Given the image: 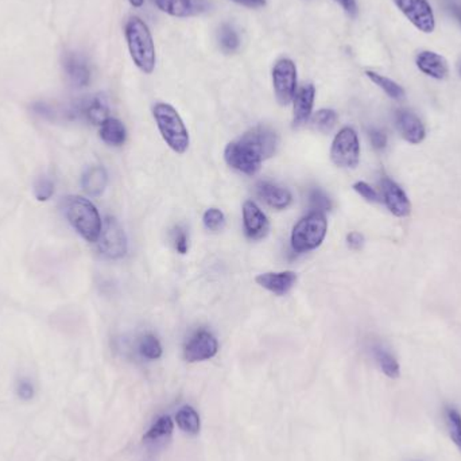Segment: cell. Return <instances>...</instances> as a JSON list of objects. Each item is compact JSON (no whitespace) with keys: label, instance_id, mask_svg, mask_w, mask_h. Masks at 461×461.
<instances>
[{"label":"cell","instance_id":"38","mask_svg":"<svg viewBox=\"0 0 461 461\" xmlns=\"http://www.w3.org/2000/svg\"><path fill=\"white\" fill-rule=\"evenodd\" d=\"M347 243H348V247L351 250L357 251V250H362L363 248V245H365V238L359 232H351L347 236Z\"/></svg>","mask_w":461,"mask_h":461},{"label":"cell","instance_id":"40","mask_svg":"<svg viewBox=\"0 0 461 461\" xmlns=\"http://www.w3.org/2000/svg\"><path fill=\"white\" fill-rule=\"evenodd\" d=\"M239 4H243L245 7H251V9H258V7H263L266 4V0H233Z\"/></svg>","mask_w":461,"mask_h":461},{"label":"cell","instance_id":"22","mask_svg":"<svg viewBox=\"0 0 461 461\" xmlns=\"http://www.w3.org/2000/svg\"><path fill=\"white\" fill-rule=\"evenodd\" d=\"M173 431H174L173 420L169 416H162L151 425L148 433L143 435V443L146 444L165 443V440L167 441L172 437Z\"/></svg>","mask_w":461,"mask_h":461},{"label":"cell","instance_id":"30","mask_svg":"<svg viewBox=\"0 0 461 461\" xmlns=\"http://www.w3.org/2000/svg\"><path fill=\"white\" fill-rule=\"evenodd\" d=\"M338 122V113L333 109H320L312 118V124L321 133H329Z\"/></svg>","mask_w":461,"mask_h":461},{"label":"cell","instance_id":"41","mask_svg":"<svg viewBox=\"0 0 461 461\" xmlns=\"http://www.w3.org/2000/svg\"><path fill=\"white\" fill-rule=\"evenodd\" d=\"M452 11H453V14H455V16L457 18V21H459V23L461 25V6L460 4H455L453 7H452Z\"/></svg>","mask_w":461,"mask_h":461},{"label":"cell","instance_id":"9","mask_svg":"<svg viewBox=\"0 0 461 461\" xmlns=\"http://www.w3.org/2000/svg\"><path fill=\"white\" fill-rule=\"evenodd\" d=\"M394 3L420 31L425 34L433 33L435 21L428 0H394Z\"/></svg>","mask_w":461,"mask_h":461},{"label":"cell","instance_id":"28","mask_svg":"<svg viewBox=\"0 0 461 461\" xmlns=\"http://www.w3.org/2000/svg\"><path fill=\"white\" fill-rule=\"evenodd\" d=\"M217 38H218L221 50L228 55L235 53L240 46V38H239L236 30L227 23H224L221 28H218Z\"/></svg>","mask_w":461,"mask_h":461},{"label":"cell","instance_id":"12","mask_svg":"<svg viewBox=\"0 0 461 461\" xmlns=\"http://www.w3.org/2000/svg\"><path fill=\"white\" fill-rule=\"evenodd\" d=\"M243 226L248 239L259 240L269 233V220L258 205L252 201H245L243 205Z\"/></svg>","mask_w":461,"mask_h":461},{"label":"cell","instance_id":"10","mask_svg":"<svg viewBox=\"0 0 461 461\" xmlns=\"http://www.w3.org/2000/svg\"><path fill=\"white\" fill-rule=\"evenodd\" d=\"M218 351L216 338L208 331L196 332L184 348V357L189 363L212 359Z\"/></svg>","mask_w":461,"mask_h":461},{"label":"cell","instance_id":"18","mask_svg":"<svg viewBox=\"0 0 461 461\" xmlns=\"http://www.w3.org/2000/svg\"><path fill=\"white\" fill-rule=\"evenodd\" d=\"M258 196L274 209H285L291 204V193L286 188L275 185L272 182H259L257 185Z\"/></svg>","mask_w":461,"mask_h":461},{"label":"cell","instance_id":"17","mask_svg":"<svg viewBox=\"0 0 461 461\" xmlns=\"http://www.w3.org/2000/svg\"><path fill=\"white\" fill-rule=\"evenodd\" d=\"M417 67L422 73L435 80L447 79L449 68L447 60L443 55H437L434 52H421L417 55Z\"/></svg>","mask_w":461,"mask_h":461},{"label":"cell","instance_id":"20","mask_svg":"<svg viewBox=\"0 0 461 461\" xmlns=\"http://www.w3.org/2000/svg\"><path fill=\"white\" fill-rule=\"evenodd\" d=\"M76 111L77 116L82 115L87 121L94 124L101 126L109 119V104L103 96H95L80 104H76Z\"/></svg>","mask_w":461,"mask_h":461},{"label":"cell","instance_id":"13","mask_svg":"<svg viewBox=\"0 0 461 461\" xmlns=\"http://www.w3.org/2000/svg\"><path fill=\"white\" fill-rule=\"evenodd\" d=\"M395 126L404 139L411 145H418L426 135L425 127L417 115L410 111L399 109L395 113Z\"/></svg>","mask_w":461,"mask_h":461},{"label":"cell","instance_id":"16","mask_svg":"<svg viewBox=\"0 0 461 461\" xmlns=\"http://www.w3.org/2000/svg\"><path fill=\"white\" fill-rule=\"evenodd\" d=\"M64 69L69 82L76 88H84L91 82V69L82 55L74 53L65 55Z\"/></svg>","mask_w":461,"mask_h":461},{"label":"cell","instance_id":"29","mask_svg":"<svg viewBox=\"0 0 461 461\" xmlns=\"http://www.w3.org/2000/svg\"><path fill=\"white\" fill-rule=\"evenodd\" d=\"M138 351L149 360H157L162 356V345L154 335H145L138 344Z\"/></svg>","mask_w":461,"mask_h":461},{"label":"cell","instance_id":"14","mask_svg":"<svg viewBox=\"0 0 461 461\" xmlns=\"http://www.w3.org/2000/svg\"><path fill=\"white\" fill-rule=\"evenodd\" d=\"M155 3L161 11L177 18L201 14L209 7L206 0H155Z\"/></svg>","mask_w":461,"mask_h":461},{"label":"cell","instance_id":"8","mask_svg":"<svg viewBox=\"0 0 461 461\" xmlns=\"http://www.w3.org/2000/svg\"><path fill=\"white\" fill-rule=\"evenodd\" d=\"M99 248L109 259H121L126 255L127 238L115 217L109 216L104 220L99 238Z\"/></svg>","mask_w":461,"mask_h":461},{"label":"cell","instance_id":"26","mask_svg":"<svg viewBox=\"0 0 461 461\" xmlns=\"http://www.w3.org/2000/svg\"><path fill=\"white\" fill-rule=\"evenodd\" d=\"M444 418L452 443L461 452V413L455 406L444 407Z\"/></svg>","mask_w":461,"mask_h":461},{"label":"cell","instance_id":"32","mask_svg":"<svg viewBox=\"0 0 461 461\" xmlns=\"http://www.w3.org/2000/svg\"><path fill=\"white\" fill-rule=\"evenodd\" d=\"M204 226L206 230L216 232V230H223L224 224H226V217L224 213L217 209V208H209L205 213H204Z\"/></svg>","mask_w":461,"mask_h":461},{"label":"cell","instance_id":"15","mask_svg":"<svg viewBox=\"0 0 461 461\" xmlns=\"http://www.w3.org/2000/svg\"><path fill=\"white\" fill-rule=\"evenodd\" d=\"M257 284L275 296H285L297 282V274L293 272H265L255 278Z\"/></svg>","mask_w":461,"mask_h":461},{"label":"cell","instance_id":"1","mask_svg":"<svg viewBox=\"0 0 461 461\" xmlns=\"http://www.w3.org/2000/svg\"><path fill=\"white\" fill-rule=\"evenodd\" d=\"M278 135L269 126H257L239 139L227 145L226 162L247 176L257 174L260 165L274 155L278 148Z\"/></svg>","mask_w":461,"mask_h":461},{"label":"cell","instance_id":"4","mask_svg":"<svg viewBox=\"0 0 461 461\" xmlns=\"http://www.w3.org/2000/svg\"><path fill=\"white\" fill-rule=\"evenodd\" d=\"M152 115L167 146L177 154H184L189 148V134L176 109L166 103H158L154 106Z\"/></svg>","mask_w":461,"mask_h":461},{"label":"cell","instance_id":"24","mask_svg":"<svg viewBox=\"0 0 461 461\" xmlns=\"http://www.w3.org/2000/svg\"><path fill=\"white\" fill-rule=\"evenodd\" d=\"M372 353H374L377 363L379 365L382 372L386 377H389L391 379H396L399 377V374H401L399 363L386 348H383L380 345H375V347H372Z\"/></svg>","mask_w":461,"mask_h":461},{"label":"cell","instance_id":"31","mask_svg":"<svg viewBox=\"0 0 461 461\" xmlns=\"http://www.w3.org/2000/svg\"><path fill=\"white\" fill-rule=\"evenodd\" d=\"M309 205L313 209V212H321L324 213L326 211L332 209V201L328 197L324 190L314 188L309 193Z\"/></svg>","mask_w":461,"mask_h":461},{"label":"cell","instance_id":"42","mask_svg":"<svg viewBox=\"0 0 461 461\" xmlns=\"http://www.w3.org/2000/svg\"><path fill=\"white\" fill-rule=\"evenodd\" d=\"M134 7H142L143 6V3H145V0H128Z\"/></svg>","mask_w":461,"mask_h":461},{"label":"cell","instance_id":"23","mask_svg":"<svg viewBox=\"0 0 461 461\" xmlns=\"http://www.w3.org/2000/svg\"><path fill=\"white\" fill-rule=\"evenodd\" d=\"M101 139L109 146H122L127 138L126 127L119 119L109 118L100 128Z\"/></svg>","mask_w":461,"mask_h":461},{"label":"cell","instance_id":"34","mask_svg":"<svg viewBox=\"0 0 461 461\" xmlns=\"http://www.w3.org/2000/svg\"><path fill=\"white\" fill-rule=\"evenodd\" d=\"M173 245H174L177 252H179L182 255L188 252L189 236H188L187 230H184L182 227H176L173 230Z\"/></svg>","mask_w":461,"mask_h":461},{"label":"cell","instance_id":"39","mask_svg":"<svg viewBox=\"0 0 461 461\" xmlns=\"http://www.w3.org/2000/svg\"><path fill=\"white\" fill-rule=\"evenodd\" d=\"M340 6L345 10V13L351 16H356L357 14V4L356 0H335Z\"/></svg>","mask_w":461,"mask_h":461},{"label":"cell","instance_id":"6","mask_svg":"<svg viewBox=\"0 0 461 461\" xmlns=\"http://www.w3.org/2000/svg\"><path fill=\"white\" fill-rule=\"evenodd\" d=\"M331 158L333 163L344 169H353L360 161V145L356 131L351 127H344L335 136Z\"/></svg>","mask_w":461,"mask_h":461},{"label":"cell","instance_id":"37","mask_svg":"<svg viewBox=\"0 0 461 461\" xmlns=\"http://www.w3.org/2000/svg\"><path fill=\"white\" fill-rule=\"evenodd\" d=\"M16 393L19 395V398L28 401L34 396V386L33 383L28 379L19 380L18 387H16Z\"/></svg>","mask_w":461,"mask_h":461},{"label":"cell","instance_id":"19","mask_svg":"<svg viewBox=\"0 0 461 461\" xmlns=\"http://www.w3.org/2000/svg\"><path fill=\"white\" fill-rule=\"evenodd\" d=\"M314 96H316V89L312 84H306L299 89V94L294 97V118H293L294 127H299L309 121L312 115Z\"/></svg>","mask_w":461,"mask_h":461},{"label":"cell","instance_id":"33","mask_svg":"<svg viewBox=\"0 0 461 461\" xmlns=\"http://www.w3.org/2000/svg\"><path fill=\"white\" fill-rule=\"evenodd\" d=\"M55 194V184L48 177H40L34 184V196L38 201H48Z\"/></svg>","mask_w":461,"mask_h":461},{"label":"cell","instance_id":"36","mask_svg":"<svg viewBox=\"0 0 461 461\" xmlns=\"http://www.w3.org/2000/svg\"><path fill=\"white\" fill-rule=\"evenodd\" d=\"M368 138H370V142L374 146V149L383 150L387 146V136L378 128H370Z\"/></svg>","mask_w":461,"mask_h":461},{"label":"cell","instance_id":"21","mask_svg":"<svg viewBox=\"0 0 461 461\" xmlns=\"http://www.w3.org/2000/svg\"><path fill=\"white\" fill-rule=\"evenodd\" d=\"M82 182V189L89 196L97 197L107 188L109 176L103 166H92L84 173Z\"/></svg>","mask_w":461,"mask_h":461},{"label":"cell","instance_id":"7","mask_svg":"<svg viewBox=\"0 0 461 461\" xmlns=\"http://www.w3.org/2000/svg\"><path fill=\"white\" fill-rule=\"evenodd\" d=\"M272 84L275 97L281 106H287L296 97L297 68L291 60L282 58L274 65Z\"/></svg>","mask_w":461,"mask_h":461},{"label":"cell","instance_id":"5","mask_svg":"<svg viewBox=\"0 0 461 461\" xmlns=\"http://www.w3.org/2000/svg\"><path fill=\"white\" fill-rule=\"evenodd\" d=\"M328 221L324 213L311 212L302 217L291 232V245L297 252H309L324 242Z\"/></svg>","mask_w":461,"mask_h":461},{"label":"cell","instance_id":"25","mask_svg":"<svg viewBox=\"0 0 461 461\" xmlns=\"http://www.w3.org/2000/svg\"><path fill=\"white\" fill-rule=\"evenodd\" d=\"M176 422L178 428L189 434H199L201 421L199 413L191 406H185L177 411Z\"/></svg>","mask_w":461,"mask_h":461},{"label":"cell","instance_id":"3","mask_svg":"<svg viewBox=\"0 0 461 461\" xmlns=\"http://www.w3.org/2000/svg\"><path fill=\"white\" fill-rule=\"evenodd\" d=\"M64 211L69 223L85 240L91 243L99 240L103 223L94 204L82 196H69L64 201Z\"/></svg>","mask_w":461,"mask_h":461},{"label":"cell","instance_id":"35","mask_svg":"<svg viewBox=\"0 0 461 461\" xmlns=\"http://www.w3.org/2000/svg\"><path fill=\"white\" fill-rule=\"evenodd\" d=\"M353 189L356 190L363 199H366L367 201H371V203H378V201H380L378 191L374 189L372 187H370L366 182H356L353 185Z\"/></svg>","mask_w":461,"mask_h":461},{"label":"cell","instance_id":"43","mask_svg":"<svg viewBox=\"0 0 461 461\" xmlns=\"http://www.w3.org/2000/svg\"><path fill=\"white\" fill-rule=\"evenodd\" d=\"M460 76H461V65H460Z\"/></svg>","mask_w":461,"mask_h":461},{"label":"cell","instance_id":"27","mask_svg":"<svg viewBox=\"0 0 461 461\" xmlns=\"http://www.w3.org/2000/svg\"><path fill=\"white\" fill-rule=\"evenodd\" d=\"M366 74L367 77L371 82L377 84L379 88H382L394 100H404L405 99V89L401 85H398L396 82L390 80V79H387V77H384V76H382L379 73L371 72V70L366 72Z\"/></svg>","mask_w":461,"mask_h":461},{"label":"cell","instance_id":"11","mask_svg":"<svg viewBox=\"0 0 461 461\" xmlns=\"http://www.w3.org/2000/svg\"><path fill=\"white\" fill-rule=\"evenodd\" d=\"M380 188L383 201L394 216L406 217L410 215L411 204L407 199L406 193L399 185H396L390 178L386 177L380 181Z\"/></svg>","mask_w":461,"mask_h":461},{"label":"cell","instance_id":"2","mask_svg":"<svg viewBox=\"0 0 461 461\" xmlns=\"http://www.w3.org/2000/svg\"><path fill=\"white\" fill-rule=\"evenodd\" d=\"M130 55L138 68L150 74L155 68V46L149 26L140 18H131L126 25Z\"/></svg>","mask_w":461,"mask_h":461}]
</instances>
